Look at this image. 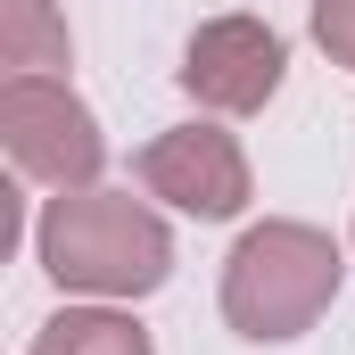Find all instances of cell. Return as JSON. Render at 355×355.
Listing matches in <instances>:
<instances>
[{
	"instance_id": "cell-1",
	"label": "cell",
	"mask_w": 355,
	"mask_h": 355,
	"mask_svg": "<svg viewBox=\"0 0 355 355\" xmlns=\"http://www.w3.org/2000/svg\"><path fill=\"white\" fill-rule=\"evenodd\" d=\"M33 257L75 297H149L174 281V232L132 190L91 182V190H50V207L33 223Z\"/></svg>"
},
{
	"instance_id": "cell-2",
	"label": "cell",
	"mask_w": 355,
	"mask_h": 355,
	"mask_svg": "<svg viewBox=\"0 0 355 355\" xmlns=\"http://www.w3.org/2000/svg\"><path fill=\"white\" fill-rule=\"evenodd\" d=\"M339 281H347V257H339L331 232L289 223V215L248 223L240 248L223 257V322L257 347H281V339H297L331 314Z\"/></svg>"
},
{
	"instance_id": "cell-3",
	"label": "cell",
	"mask_w": 355,
	"mask_h": 355,
	"mask_svg": "<svg viewBox=\"0 0 355 355\" xmlns=\"http://www.w3.org/2000/svg\"><path fill=\"white\" fill-rule=\"evenodd\" d=\"M0 141H8L17 174L42 190H91L107 166L99 116L67 91V75H8L0 83Z\"/></svg>"
},
{
	"instance_id": "cell-4",
	"label": "cell",
	"mask_w": 355,
	"mask_h": 355,
	"mask_svg": "<svg viewBox=\"0 0 355 355\" xmlns=\"http://www.w3.org/2000/svg\"><path fill=\"white\" fill-rule=\"evenodd\" d=\"M289 75V42L272 33L265 17H207L190 42H182V91L215 116H257Z\"/></svg>"
},
{
	"instance_id": "cell-5",
	"label": "cell",
	"mask_w": 355,
	"mask_h": 355,
	"mask_svg": "<svg viewBox=\"0 0 355 355\" xmlns=\"http://www.w3.org/2000/svg\"><path fill=\"white\" fill-rule=\"evenodd\" d=\"M141 190L166 198L174 215L198 223H232L248 207V149L223 132V124H174L141 149Z\"/></svg>"
},
{
	"instance_id": "cell-6",
	"label": "cell",
	"mask_w": 355,
	"mask_h": 355,
	"mask_svg": "<svg viewBox=\"0 0 355 355\" xmlns=\"http://www.w3.org/2000/svg\"><path fill=\"white\" fill-rule=\"evenodd\" d=\"M33 355H157V347H149V331H141L132 314H116V306H67V314H50V322L33 331Z\"/></svg>"
},
{
	"instance_id": "cell-7",
	"label": "cell",
	"mask_w": 355,
	"mask_h": 355,
	"mask_svg": "<svg viewBox=\"0 0 355 355\" xmlns=\"http://www.w3.org/2000/svg\"><path fill=\"white\" fill-rule=\"evenodd\" d=\"M67 17L50 0H0V67L8 75H58L67 67Z\"/></svg>"
},
{
	"instance_id": "cell-8",
	"label": "cell",
	"mask_w": 355,
	"mask_h": 355,
	"mask_svg": "<svg viewBox=\"0 0 355 355\" xmlns=\"http://www.w3.org/2000/svg\"><path fill=\"white\" fill-rule=\"evenodd\" d=\"M314 42L355 75V0H314Z\"/></svg>"
}]
</instances>
